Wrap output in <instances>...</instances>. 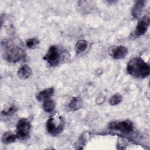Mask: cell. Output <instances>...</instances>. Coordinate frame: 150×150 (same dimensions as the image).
Segmentation results:
<instances>
[{
	"label": "cell",
	"mask_w": 150,
	"mask_h": 150,
	"mask_svg": "<svg viewBox=\"0 0 150 150\" xmlns=\"http://www.w3.org/2000/svg\"><path fill=\"white\" fill-rule=\"evenodd\" d=\"M128 73L137 79H143L149 74L150 68L148 63L140 58L131 60L127 64Z\"/></svg>",
	"instance_id": "6da1fadb"
},
{
	"label": "cell",
	"mask_w": 150,
	"mask_h": 150,
	"mask_svg": "<svg viewBox=\"0 0 150 150\" xmlns=\"http://www.w3.org/2000/svg\"><path fill=\"white\" fill-rule=\"evenodd\" d=\"M64 125V120L59 114L50 117L46 122V129L48 132L53 136L59 134L62 131Z\"/></svg>",
	"instance_id": "7a4b0ae2"
},
{
	"label": "cell",
	"mask_w": 150,
	"mask_h": 150,
	"mask_svg": "<svg viewBox=\"0 0 150 150\" xmlns=\"http://www.w3.org/2000/svg\"><path fill=\"white\" fill-rule=\"evenodd\" d=\"M5 56L8 62H17L24 60L26 55L24 50L19 47L13 45H9L6 46Z\"/></svg>",
	"instance_id": "3957f363"
},
{
	"label": "cell",
	"mask_w": 150,
	"mask_h": 150,
	"mask_svg": "<svg viewBox=\"0 0 150 150\" xmlns=\"http://www.w3.org/2000/svg\"><path fill=\"white\" fill-rule=\"evenodd\" d=\"M43 59L51 66H57L62 59L61 51L57 46H52L48 49Z\"/></svg>",
	"instance_id": "277c9868"
},
{
	"label": "cell",
	"mask_w": 150,
	"mask_h": 150,
	"mask_svg": "<svg viewBox=\"0 0 150 150\" xmlns=\"http://www.w3.org/2000/svg\"><path fill=\"white\" fill-rule=\"evenodd\" d=\"M108 127L111 129L120 131L121 132L127 134L132 132L134 129L132 122L129 120L112 122L109 124Z\"/></svg>",
	"instance_id": "5b68a950"
},
{
	"label": "cell",
	"mask_w": 150,
	"mask_h": 150,
	"mask_svg": "<svg viewBox=\"0 0 150 150\" xmlns=\"http://www.w3.org/2000/svg\"><path fill=\"white\" fill-rule=\"evenodd\" d=\"M30 123L28 119L22 118L20 120L16 125V135L19 138H25L29 134Z\"/></svg>",
	"instance_id": "8992f818"
},
{
	"label": "cell",
	"mask_w": 150,
	"mask_h": 150,
	"mask_svg": "<svg viewBox=\"0 0 150 150\" xmlns=\"http://www.w3.org/2000/svg\"><path fill=\"white\" fill-rule=\"evenodd\" d=\"M110 54L115 59H121L127 54L128 49L124 46H112L109 49Z\"/></svg>",
	"instance_id": "52a82bcc"
},
{
	"label": "cell",
	"mask_w": 150,
	"mask_h": 150,
	"mask_svg": "<svg viewBox=\"0 0 150 150\" xmlns=\"http://www.w3.org/2000/svg\"><path fill=\"white\" fill-rule=\"evenodd\" d=\"M149 26V17L148 15L143 16L138 22L136 29L135 34L137 36H141L146 32Z\"/></svg>",
	"instance_id": "ba28073f"
},
{
	"label": "cell",
	"mask_w": 150,
	"mask_h": 150,
	"mask_svg": "<svg viewBox=\"0 0 150 150\" xmlns=\"http://www.w3.org/2000/svg\"><path fill=\"white\" fill-rule=\"evenodd\" d=\"M54 93L53 88H48L40 91L36 96V99L39 101H45L46 100L49 99V98L53 96Z\"/></svg>",
	"instance_id": "9c48e42d"
},
{
	"label": "cell",
	"mask_w": 150,
	"mask_h": 150,
	"mask_svg": "<svg viewBox=\"0 0 150 150\" xmlns=\"http://www.w3.org/2000/svg\"><path fill=\"white\" fill-rule=\"evenodd\" d=\"M145 6V1H138L136 2L132 9V15L134 18H138Z\"/></svg>",
	"instance_id": "30bf717a"
},
{
	"label": "cell",
	"mask_w": 150,
	"mask_h": 150,
	"mask_svg": "<svg viewBox=\"0 0 150 150\" xmlns=\"http://www.w3.org/2000/svg\"><path fill=\"white\" fill-rule=\"evenodd\" d=\"M31 69L27 65H24L21 67L18 71V76L22 79H28L31 74Z\"/></svg>",
	"instance_id": "8fae6325"
},
{
	"label": "cell",
	"mask_w": 150,
	"mask_h": 150,
	"mask_svg": "<svg viewBox=\"0 0 150 150\" xmlns=\"http://www.w3.org/2000/svg\"><path fill=\"white\" fill-rule=\"evenodd\" d=\"M82 100L80 97H73L68 104V108L70 111H76L81 108Z\"/></svg>",
	"instance_id": "7c38bea8"
},
{
	"label": "cell",
	"mask_w": 150,
	"mask_h": 150,
	"mask_svg": "<svg viewBox=\"0 0 150 150\" xmlns=\"http://www.w3.org/2000/svg\"><path fill=\"white\" fill-rule=\"evenodd\" d=\"M88 47V43L86 40H79L77 42L75 49L77 53H81L85 52Z\"/></svg>",
	"instance_id": "4fadbf2b"
},
{
	"label": "cell",
	"mask_w": 150,
	"mask_h": 150,
	"mask_svg": "<svg viewBox=\"0 0 150 150\" xmlns=\"http://www.w3.org/2000/svg\"><path fill=\"white\" fill-rule=\"evenodd\" d=\"M16 138V134L15 135L11 132H6L2 135V141L5 144H9L14 142Z\"/></svg>",
	"instance_id": "5bb4252c"
},
{
	"label": "cell",
	"mask_w": 150,
	"mask_h": 150,
	"mask_svg": "<svg viewBox=\"0 0 150 150\" xmlns=\"http://www.w3.org/2000/svg\"><path fill=\"white\" fill-rule=\"evenodd\" d=\"M54 105H55V104H54V102L53 101V100L48 99L44 101V103L43 105V110L46 112H50L53 110V109L54 108Z\"/></svg>",
	"instance_id": "9a60e30c"
},
{
	"label": "cell",
	"mask_w": 150,
	"mask_h": 150,
	"mask_svg": "<svg viewBox=\"0 0 150 150\" xmlns=\"http://www.w3.org/2000/svg\"><path fill=\"white\" fill-rule=\"evenodd\" d=\"M122 101V96L120 94H115L111 97L109 100V103L111 105H116Z\"/></svg>",
	"instance_id": "2e32d148"
},
{
	"label": "cell",
	"mask_w": 150,
	"mask_h": 150,
	"mask_svg": "<svg viewBox=\"0 0 150 150\" xmlns=\"http://www.w3.org/2000/svg\"><path fill=\"white\" fill-rule=\"evenodd\" d=\"M38 43H39V40L36 38L29 39L26 42V46L30 49H33V48H35V47H36V46L38 45Z\"/></svg>",
	"instance_id": "e0dca14e"
},
{
	"label": "cell",
	"mask_w": 150,
	"mask_h": 150,
	"mask_svg": "<svg viewBox=\"0 0 150 150\" xmlns=\"http://www.w3.org/2000/svg\"><path fill=\"white\" fill-rule=\"evenodd\" d=\"M16 111V109L15 107L12 106V107H11L10 108H8L7 110H5V111H3L2 112V114L4 115H6V116H8V115H9L12 114H13V112H15V111Z\"/></svg>",
	"instance_id": "ac0fdd59"
}]
</instances>
